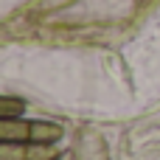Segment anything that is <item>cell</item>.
<instances>
[{"label": "cell", "mask_w": 160, "mask_h": 160, "mask_svg": "<svg viewBox=\"0 0 160 160\" xmlns=\"http://www.w3.org/2000/svg\"><path fill=\"white\" fill-rule=\"evenodd\" d=\"M56 138H59V127H53V124H31V129H28V141H37V143L56 141Z\"/></svg>", "instance_id": "obj_1"}]
</instances>
